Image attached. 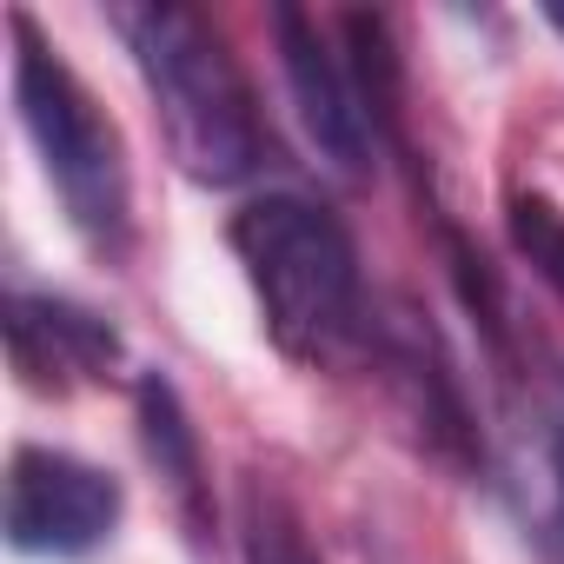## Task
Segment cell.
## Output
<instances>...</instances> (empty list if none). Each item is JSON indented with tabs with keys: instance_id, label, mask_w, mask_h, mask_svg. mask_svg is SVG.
<instances>
[{
	"instance_id": "3957f363",
	"label": "cell",
	"mask_w": 564,
	"mask_h": 564,
	"mask_svg": "<svg viewBox=\"0 0 564 564\" xmlns=\"http://www.w3.org/2000/svg\"><path fill=\"white\" fill-rule=\"evenodd\" d=\"M8 28H14V107H21V127L41 153L47 186L61 193L74 232L100 259H127V246H133V173H127L120 127L87 94V80L41 41V28L28 14H14Z\"/></svg>"
},
{
	"instance_id": "5b68a950",
	"label": "cell",
	"mask_w": 564,
	"mask_h": 564,
	"mask_svg": "<svg viewBox=\"0 0 564 564\" xmlns=\"http://www.w3.org/2000/svg\"><path fill=\"white\" fill-rule=\"evenodd\" d=\"M272 34H279V67H286L300 127L319 147V160L333 173H366L372 153H379V127H372V107H366L346 54L326 41L319 14H306V8H272Z\"/></svg>"
},
{
	"instance_id": "30bf717a",
	"label": "cell",
	"mask_w": 564,
	"mask_h": 564,
	"mask_svg": "<svg viewBox=\"0 0 564 564\" xmlns=\"http://www.w3.org/2000/svg\"><path fill=\"white\" fill-rule=\"evenodd\" d=\"M544 21H551V28H557V34H564V8H544Z\"/></svg>"
},
{
	"instance_id": "ba28073f",
	"label": "cell",
	"mask_w": 564,
	"mask_h": 564,
	"mask_svg": "<svg viewBox=\"0 0 564 564\" xmlns=\"http://www.w3.org/2000/svg\"><path fill=\"white\" fill-rule=\"evenodd\" d=\"M239 551H246V564H326L319 544L306 538V518L293 511V498L265 478L239 485Z\"/></svg>"
},
{
	"instance_id": "6da1fadb",
	"label": "cell",
	"mask_w": 564,
	"mask_h": 564,
	"mask_svg": "<svg viewBox=\"0 0 564 564\" xmlns=\"http://www.w3.org/2000/svg\"><path fill=\"white\" fill-rule=\"evenodd\" d=\"M226 239L246 265L272 346L293 366H339L366 339L359 246L333 206L306 193H265L232 213Z\"/></svg>"
},
{
	"instance_id": "7a4b0ae2",
	"label": "cell",
	"mask_w": 564,
	"mask_h": 564,
	"mask_svg": "<svg viewBox=\"0 0 564 564\" xmlns=\"http://www.w3.org/2000/svg\"><path fill=\"white\" fill-rule=\"evenodd\" d=\"M107 21L147 80V100H153L173 166L199 186H239L259 166L265 133H259L252 80L232 61L226 34L193 8H173V0L113 8Z\"/></svg>"
},
{
	"instance_id": "277c9868",
	"label": "cell",
	"mask_w": 564,
	"mask_h": 564,
	"mask_svg": "<svg viewBox=\"0 0 564 564\" xmlns=\"http://www.w3.org/2000/svg\"><path fill=\"white\" fill-rule=\"evenodd\" d=\"M120 478L54 452V445H21L8 465V544L21 557H87L113 538L120 524Z\"/></svg>"
},
{
	"instance_id": "8992f818",
	"label": "cell",
	"mask_w": 564,
	"mask_h": 564,
	"mask_svg": "<svg viewBox=\"0 0 564 564\" xmlns=\"http://www.w3.org/2000/svg\"><path fill=\"white\" fill-rule=\"evenodd\" d=\"M8 352H14L21 386L67 392V386H94L120 366V333L61 293H14L8 300Z\"/></svg>"
},
{
	"instance_id": "8fae6325",
	"label": "cell",
	"mask_w": 564,
	"mask_h": 564,
	"mask_svg": "<svg viewBox=\"0 0 564 564\" xmlns=\"http://www.w3.org/2000/svg\"><path fill=\"white\" fill-rule=\"evenodd\" d=\"M557 471H564V438H557Z\"/></svg>"
},
{
	"instance_id": "9c48e42d",
	"label": "cell",
	"mask_w": 564,
	"mask_h": 564,
	"mask_svg": "<svg viewBox=\"0 0 564 564\" xmlns=\"http://www.w3.org/2000/svg\"><path fill=\"white\" fill-rule=\"evenodd\" d=\"M505 232L518 246V259L544 279V286L564 300V206L544 193H511L505 206Z\"/></svg>"
},
{
	"instance_id": "52a82bcc",
	"label": "cell",
	"mask_w": 564,
	"mask_h": 564,
	"mask_svg": "<svg viewBox=\"0 0 564 564\" xmlns=\"http://www.w3.org/2000/svg\"><path fill=\"white\" fill-rule=\"evenodd\" d=\"M133 419H140V445L153 458V471L166 478L180 518L193 524V538L213 531V485H206V452H199V432L180 405V386L166 372H140L133 386Z\"/></svg>"
}]
</instances>
